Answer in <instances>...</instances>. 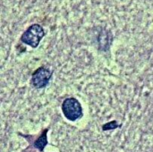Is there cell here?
I'll list each match as a JSON object with an SVG mask.
<instances>
[{"label":"cell","mask_w":153,"mask_h":152,"mask_svg":"<svg viewBox=\"0 0 153 152\" xmlns=\"http://www.w3.org/2000/svg\"><path fill=\"white\" fill-rule=\"evenodd\" d=\"M62 111L66 119L76 121L82 116V108L80 102L74 98H67L62 104Z\"/></svg>","instance_id":"obj_1"},{"label":"cell","mask_w":153,"mask_h":152,"mask_svg":"<svg viewBox=\"0 0 153 152\" xmlns=\"http://www.w3.org/2000/svg\"><path fill=\"white\" fill-rule=\"evenodd\" d=\"M44 35V30L39 24H32L22 35L21 40L26 45H29L35 48L39 46Z\"/></svg>","instance_id":"obj_2"},{"label":"cell","mask_w":153,"mask_h":152,"mask_svg":"<svg viewBox=\"0 0 153 152\" xmlns=\"http://www.w3.org/2000/svg\"><path fill=\"white\" fill-rule=\"evenodd\" d=\"M52 71H50V69H48V67H39L38 68L31 76V84L33 87H35L36 89H42L44 87H46L48 82L49 80L52 76Z\"/></svg>","instance_id":"obj_3"},{"label":"cell","mask_w":153,"mask_h":152,"mask_svg":"<svg viewBox=\"0 0 153 152\" xmlns=\"http://www.w3.org/2000/svg\"><path fill=\"white\" fill-rule=\"evenodd\" d=\"M48 129H45L43 132H42V133H41V135L35 141V142H34V147L35 148H37L39 151L40 152H42L44 151V148L47 146V144H48V138H47V133H48Z\"/></svg>","instance_id":"obj_4"}]
</instances>
